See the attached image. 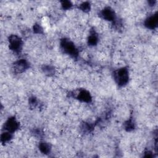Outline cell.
Returning a JSON list of instances; mask_svg holds the SVG:
<instances>
[{"label":"cell","instance_id":"obj_1","mask_svg":"<svg viewBox=\"0 0 158 158\" xmlns=\"http://www.w3.org/2000/svg\"><path fill=\"white\" fill-rule=\"evenodd\" d=\"M116 78L118 83L124 84L127 80V72L126 70L122 69L118 71L116 75Z\"/></svg>","mask_w":158,"mask_h":158},{"label":"cell","instance_id":"obj_2","mask_svg":"<svg viewBox=\"0 0 158 158\" xmlns=\"http://www.w3.org/2000/svg\"><path fill=\"white\" fill-rule=\"evenodd\" d=\"M103 16L107 19H111L114 17V13L111 9H107L103 11Z\"/></svg>","mask_w":158,"mask_h":158},{"label":"cell","instance_id":"obj_3","mask_svg":"<svg viewBox=\"0 0 158 158\" xmlns=\"http://www.w3.org/2000/svg\"><path fill=\"white\" fill-rule=\"evenodd\" d=\"M156 21H157V19H156V18L155 17H151L150 19L148 20V25L149 26L153 27L154 26H155V25L156 24Z\"/></svg>","mask_w":158,"mask_h":158}]
</instances>
